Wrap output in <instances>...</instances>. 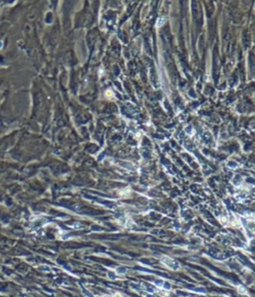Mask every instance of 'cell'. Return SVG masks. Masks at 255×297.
<instances>
[{
  "mask_svg": "<svg viewBox=\"0 0 255 297\" xmlns=\"http://www.w3.org/2000/svg\"><path fill=\"white\" fill-rule=\"evenodd\" d=\"M114 297H124L123 295H122L121 293H116L115 295H114Z\"/></svg>",
  "mask_w": 255,
  "mask_h": 297,
  "instance_id": "obj_1",
  "label": "cell"
}]
</instances>
